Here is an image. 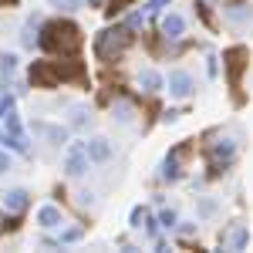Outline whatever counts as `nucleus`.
<instances>
[{
	"mask_svg": "<svg viewBox=\"0 0 253 253\" xmlns=\"http://www.w3.org/2000/svg\"><path fill=\"white\" fill-rule=\"evenodd\" d=\"M38 44L44 51H61V54H75L81 47V31L71 20H51L44 24V34H38Z\"/></svg>",
	"mask_w": 253,
	"mask_h": 253,
	"instance_id": "f257e3e1",
	"label": "nucleus"
},
{
	"mask_svg": "<svg viewBox=\"0 0 253 253\" xmlns=\"http://www.w3.org/2000/svg\"><path fill=\"white\" fill-rule=\"evenodd\" d=\"M128 44H132V27H108V31L98 34L95 54H98V61L112 64V61H118L125 51H128Z\"/></svg>",
	"mask_w": 253,
	"mask_h": 253,
	"instance_id": "f03ea898",
	"label": "nucleus"
},
{
	"mask_svg": "<svg viewBox=\"0 0 253 253\" xmlns=\"http://www.w3.org/2000/svg\"><path fill=\"white\" fill-rule=\"evenodd\" d=\"M223 61H226V75H230V84H233V88H240L243 68H247V47H230V51L223 54Z\"/></svg>",
	"mask_w": 253,
	"mask_h": 253,
	"instance_id": "7ed1b4c3",
	"label": "nucleus"
},
{
	"mask_svg": "<svg viewBox=\"0 0 253 253\" xmlns=\"http://www.w3.org/2000/svg\"><path fill=\"white\" fill-rule=\"evenodd\" d=\"M84 169H88V156H84V145H81V142L68 145V152H64V172L78 179V175H84Z\"/></svg>",
	"mask_w": 253,
	"mask_h": 253,
	"instance_id": "20e7f679",
	"label": "nucleus"
},
{
	"mask_svg": "<svg viewBox=\"0 0 253 253\" xmlns=\"http://www.w3.org/2000/svg\"><path fill=\"white\" fill-rule=\"evenodd\" d=\"M31 84H34V88H54V84H58L54 64H51V61H34V68H31Z\"/></svg>",
	"mask_w": 253,
	"mask_h": 253,
	"instance_id": "39448f33",
	"label": "nucleus"
},
{
	"mask_svg": "<svg viewBox=\"0 0 253 253\" xmlns=\"http://www.w3.org/2000/svg\"><path fill=\"white\" fill-rule=\"evenodd\" d=\"M84 156H88V162H108L112 159V142L95 135L91 142H84Z\"/></svg>",
	"mask_w": 253,
	"mask_h": 253,
	"instance_id": "423d86ee",
	"label": "nucleus"
},
{
	"mask_svg": "<svg viewBox=\"0 0 253 253\" xmlns=\"http://www.w3.org/2000/svg\"><path fill=\"white\" fill-rule=\"evenodd\" d=\"M169 91H172L175 98H186L193 91V78H189L186 71H169Z\"/></svg>",
	"mask_w": 253,
	"mask_h": 253,
	"instance_id": "0eeeda50",
	"label": "nucleus"
},
{
	"mask_svg": "<svg viewBox=\"0 0 253 253\" xmlns=\"http://www.w3.org/2000/svg\"><path fill=\"white\" fill-rule=\"evenodd\" d=\"M51 64H54V75H58V81L84 78V68H81L78 61H51Z\"/></svg>",
	"mask_w": 253,
	"mask_h": 253,
	"instance_id": "6e6552de",
	"label": "nucleus"
},
{
	"mask_svg": "<svg viewBox=\"0 0 253 253\" xmlns=\"http://www.w3.org/2000/svg\"><path fill=\"white\" fill-rule=\"evenodd\" d=\"M27 199H31V196H27V189H10V193L3 196V206H7V213H24V210H27Z\"/></svg>",
	"mask_w": 253,
	"mask_h": 253,
	"instance_id": "1a4fd4ad",
	"label": "nucleus"
},
{
	"mask_svg": "<svg viewBox=\"0 0 253 253\" xmlns=\"http://www.w3.org/2000/svg\"><path fill=\"white\" fill-rule=\"evenodd\" d=\"M233 152H236V142H233V138H219V142L213 145V162H216V166H219V162L226 166V162L233 159Z\"/></svg>",
	"mask_w": 253,
	"mask_h": 253,
	"instance_id": "9d476101",
	"label": "nucleus"
},
{
	"mask_svg": "<svg viewBox=\"0 0 253 253\" xmlns=\"http://www.w3.org/2000/svg\"><path fill=\"white\" fill-rule=\"evenodd\" d=\"M34 132H41V135L47 138L51 145H61V142H68V128H64V125H34Z\"/></svg>",
	"mask_w": 253,
	"mask_h": 253,
	"instance_id": "9b49d317",
	"label": "nucleus"
},
{
	"mask_svg": "<svg viewBox=\"0 0 253 253\" xmlns=\"http://www.w3.org/2000/svg\"><path fill=\"white\" fill-rule=\"evenodd\" d=\"M138 88H142V91H149V95H152V91H159V88H162V75H159V71H152V68L138 71Z\"/></svg>",
	"mask_w": 253,
	"mask_h": 253,
	"instance_id": "f8f14e48",
	"label": "nucleus"
},
{
	"mask_svg": "<svg viewBox=\"0 0 253 253\" xmlns=\"http://www.w3.org/2000/svg\"><path fill=\"white\" fill-rule=\"evenodd\" d=\"M182 31H186V20L179 17V14H169V17L162 20V34L169 41H175V38H182Z\"/></svg>",
	"mask_w": 253,
	"mask_h": 253,
	"instance_id": "ddd939ff",
	"label": "nucleus"
},
{
	"mask_svg": "<svg viewBox=\"0 0 253 253\" xmlns=\"http://www.w3.org/2000/svg\"><path fill=\"white\" fill-rule=\"evenodd\" d=\"M38 223L44 226V230L61 226V210H58V206H41V210H38Z\"/></svg>",
	"mask_w": 253,
	"mask_h": 253,
	"instance_id": "4468645a",
	"label": "nucleus"
},
{
	"mask_svg": "<svg viewBox=\"0 0 253 253\" xmlns=\"http://www.w3.org/2000/svg\"><path fill=\"white\" fill-rule=\"evenodd\" d=\"M179 156H182V149H175L172 156L166 159V166H162V179H169V182H175V179L182 175V169H179Z\"/></svg>",
	"mask_w": 253,
	"mask_h": 253,
	"instance_id": "2eb2a0df",
	"label": "nucleus"
},
{
	"mask_svg": "<svg viewBox=\"0 0 253 253\" xmlns=\"http://www.w3.org/2000/svg\"><path fill=\"white\" fill-rule=\"evenodd\" d=\"M112 118L122 122V125H132V118H135V108H132V101H115V108H112Z\"/></svg>",
	"mask_w": 253,
	"mask_h": 253,
	"instance_id": "dca6fc26",
	"label": "nucleus"
},
{
	"mask_svg": "<svg viewBox=\"0 0 253 253\" xmlns=\"http://www.w3.org/2000/svg\"><path fill=\"white\" fill-rule=\"evenodd\" d=\"M88 125H91V112L84 105H75L71 108V128H88Z\"/></svg>",
	"mask_w": 253,
	"mask_h": 253,
	"instance_id": "f3484780",
	"label": "nucleus"
},
{
	"mask_svg": "<svg viewBox=\"0 0 253 253\" xmlns=\"http://www.w3.org/2000/svg\"><path fill=\"white\" fill-rule=\"evenodd\" d=\"M38 24H41V17L34 14V17L27 20V27H24V38H20V41H24L27 47H34V44H38Z\"/></svg>",
	"mask_w": 253,
	"mask_h": 253,
	"instance_id": "a211bd4d",
	"label": "nucleus"
},
{
	"mask_svg": "<svg viewBox=\"0 0 253 253\" xmlns=\"http://www.w3.org/2000/svg\"><path fill=\"white\" fill-rule=\"evenodd\" d=\"M14 71H17V54H0V75L10 78Z\"/></svg>",
	"mask_w": 253,
	"mask_h": 253,
	"instance_id": "6ab92c4d",
	"label": "nucleus"
},
{
	"mask_svg": "<svg viewBox=\"0 0 253 253\" xmlns=\"http://www.w3.org/2000/svg\"><path fill=\"white\" fill-rule=\"evenodd\" d=\"M230 243H233V250H247V226H233Z\"/></svg>",
	"mask_w": 253,
	"mask_h": 253,
	"instance_id": "aec40b11",
	"label": "nucleus"
},
{
	"mask_svg": "<svg viewBox=\"0 0 253 253\" xmlns=\"http://www.w3.org/2000/svg\"><path fill=\"white\" fill-rule=\"evenodd\" d=\"M159 223H162L166 230H172V226H175V213H172V210H162V213H159Z\"/></svg>",
	"mask_w": 253,
	"mask_h": 253,
	"instance_id": "412c9836",
	"label": "nucleus"
},
{
	"mask_svg": "<svg viewBox=\"0 0 253 253\" xmlns=\"http://www.w3.org/2000/svg\"><path fill=\"white\" fill-rule=\"evenodd\" d=\"M75 240H81L78 226H71V230H64V233H61V243H75Z\"/></svg>",
	"mask_w": 253,
	"mask_h": 253,
	"instance_id": "4be33fe9",
	"label": "nucleus"
},
{
	"mask_svg": "<svg viewBox=\"0 0 253 253\" xmlns=\"http://www.w3.org/2000/svg\"><path fill=\"white\" fill-rule=\"evenodd\" d=\"M51 3H58V7H64V10H75V7L84 3V0H51Z\"/></svg>",
	"mask_w": 253,
	"mask_h": 253,
	"instance_id": "5701e85b",
	"label": "nucleus"
},
{
	"mask_svg": "<svg viewBox=\"0 0 253 253\" xmlns=\"http://www.w3.org/2000/svg\"><path fill=\"white\" fill-rule=\"evenodd\" d=\"M213 210H216V203H213V199H203V203H199V216H210Z\"/></svg>",
	"mask_w": 253,
	"mask_h": 253,
	"instance_id": "b1692460",
	"label": "nucleus"
},
{
	"mask_svg": "<svg viewBox=\"0 0 253 253\" xmlns=\"http://www.w3.org/2000/svg\"><path fill=\"white\" fill-rule=\"evenodd\" d=\"M142 219H145V210L135 206V210H132V226H142Z\"/></svg>",
	"mask_w": 253,
	"mask_h": 253,
	"instance_id": "393cba45",
	"label": "nucleus"
},
{
	"mask_svg": "<svg viewBox=\"0 0 253 253\" xmlns=\"http://www.w3.org/2000/svg\"><path fill=\"white\" fill-rule=\"evenodd\" d=\"M91 203H95V196H91V193H84V189H81V193H78V206H91Z\"/></svg>",
	"mask_w": 253,
	"mask_h": 253,
	"instance_id": "a878e982",
	"label": "nucleus"
},
{
	"mask_svg": "<svg viewBox=\"0 0 253 253\" xmlns=\"http://www.w3.org/2000/svg\"><path fill=\"white\" fill-rule=\"evenodd\" d=\"M128 3H132V0H112V7H108V10H112V14H115V10H125V7H128Z\"/></svg>",
	"mask_w": 253,
	"mask_h": 253,
	"instance_id": "bb28decb",
	"label": "nucleus"
},
{
	"mask_svg": "<svg viewBox=\"0 0 253 253\" xmlns=\"http://www.w3.org/2000/svg\"><path fill=\"white\" fill-rule=\"evenodd\" d=\"M179 233H182V236H193L196 233V223H182V226H179Z\"/></svg>",
	"mask_w": 253,
	"mask_h": 253,
	"instance_id": "cd10ccee",
	"label": "nucleus"
},
{
	"mask_svg": "<svg viewBox=\"0 0 253 253\" xmlns=\"http://www.w3.org/2000/svg\"><path fill=\"white\" fill-rule=\"evenodd\" d=\"M7 169H10V156H7V152H0V172H7Z\"/></svg>",
	"mask_w": 253,
	"mask_h": 253,
	"instance_id": "c85d7f7f",
	"label": "nucleus"
},
{
	"mask_svg": "<svg viewBox=\"0 0 253 253\" xmlns=\"http://www.w3.org/2000/svg\"><path fill=\"white\" fill-rule=\"evenodd\" d=\"M166 3H172V0H149V10H159V7H166Z\"/></svg>",
	"mask_w": 253,
	"mask_h": 253,
	"instance_id": "c756f323",
	"label": "nucleus"
},
{
	"mask_svg": "<svg viewBox=\"0 0 253 253\" xmlns=\"http://www.w3.org/2000/svg\"><path fill=\"white\" fill-rule=\"evenodd\" d=\"M182 115V112H166V115H162V122H166V125H169V122H175V118Z\"/></svg>",
	"mask_w": 253,
	"mask_h": 253,
	"instance_id": "7c9ffc66",
	"label": "nucleus"
}]
</instances>
